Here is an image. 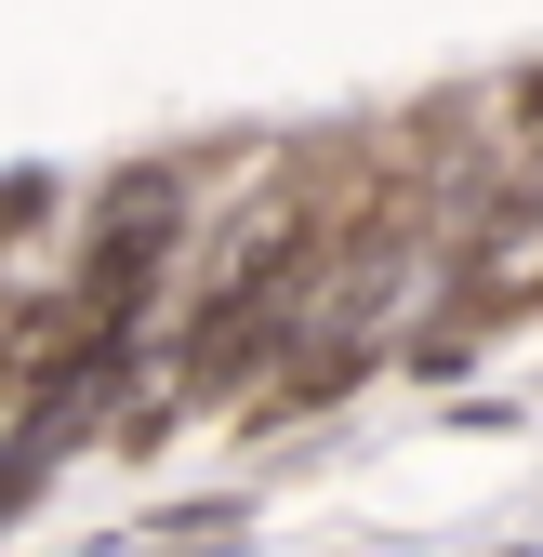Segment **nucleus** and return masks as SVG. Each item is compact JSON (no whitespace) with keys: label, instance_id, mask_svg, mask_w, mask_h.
<instances>
[{"label":"nucleus","instance_id":"f257e3e1","mask_svg":"<svg viewBox=\"0 0 543 557\" xmlns=\"http://www.w3.org/2000/svg\"><path fill=\"white\" fill-rule=\"evenodd\" d=\"M305 265H318V226H265V239L213 278V293H199V319H186V345H173V385H186V398H213L226 372H252V359H265V332L305 306Z\"/></svg>","mask_w":543,"mask_h":557}]
</instances>
